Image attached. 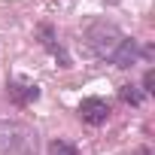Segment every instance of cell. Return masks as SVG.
<instances>
[{
    "label": "cell",
    "mask_w": 155,
    "mask_h": 155,
    "mask_svg": "<svg viewBox=\"0 0 155 155\" xmlns=\"http://www.w3.org/2000/svg\"><path fill=\"white\" fill-rule=\"evenodd\" d=\"M40 134L28 122L3 119L0 122V155H37Z\"/></svg>",
    "instance_id": "obj_1"
},
{
    "label": "cell",
    "mask_w": 155,
    "mask_h": 155,
    "mask_svg": "<svg viewBox=\"0 0 155 155\" xmlns=\"http://www.w3.org/2000/svg\"><path fill=\"white\" fill-rule=\"evenodd\" d=\"M82 37H85L88 49H91L97 58H104V61H113V55H116L119 46L125 43V34H122L113 21H91V25H85Z\"/></svg>",
    "instance_id": "obj_2"
},
{
    "label": "cell",
    "mask_w": 155,
    "mask_h": 155,
    "mask_svg": "<svg viewBox=\"0 0 155 155\" xmlns=\"http://www.w3.org/2000/svg\"><path fill=\"white\" fill-rule=\"evenodd\" d=\"M79 119L88 122V125H104L110 119V104L104 97H85L79 104Z\"/></svg>",
    "instance_id": "obj_3"
},
{
    "label": "cell",
    "mask_w": 155,
    "mask_h": 155,
    "mask_svg": "<svg viewBox=\"0 0 155 155\" xmlns=\"http://www.w3.org/2000/svg\"><path fill=\"white\" fill-rule=\"evenodd\" d=\"M137 58H140V46H137V40H128L125 37V43L119 46V52L113 55V64L116 67H131V64H137Z\"/></svg>",
    "instance_id": "obj_4"
},
{
    "label": "cell",
    "mask_w": 155,
    "mask_h": 155,
    "mask_svg": "<svg viewBox=\"0 0 155 155\" xmlns=\"http://www.w3.org/2000/svg\"><path fill=\"white\" fill-rule=\"evenodd\" d=\"M9 97L18 107H25V104H34L40 97V88L37 85H21V82H9Z\"/></svg>",
    "instance_id": "obj_5"
},
{
    "label": "cell",
    "mask_w": 155,
    "mask_h": 155,
    "mask_svg": "<svg viewBox=\"0 0 155 155\" xmlns=\"http://www.w3.org/2000/svg\"><path fill=\"white\" fill-rule=\"evenodd\" d=\"M46 155H79V152H76V146H73V143H67V140H52Z\"/></svg>",
    "instance_id": "obj_6"
},
{
    "label": "cell",
    "mask_w": 155,
    "mask_h": 155,
    "mask_svg": "<svg viewBox=\"0 0 155 155\" xmlns=\"http://www.w3.org/2000/svg\"><path fill=\"white\" fill-rule=\"evenodd\" d=\"M122 101L125 104H131V107H140L143 104V91H137V85H122Z\"/></svg>",
    "instance_id": "obj_7"
},
{
    "label": "cell",
    "mask_w": 155,
    "mask_h": 155,
    "mask_svg": "<svg viewBox=\"0 0 155 155\" xmlns=\"http://www.w3.org/2000/svg\"><path fill=\"white\" fill-rule=\"evenodd\" d=\"M155 91V70H146L143 73V94H152Z\"/></svg>",
    "instance_id": "obj_8"
},
{
    "label": "cell",
    "mask_w": 155,
    "mask_h": 155,
    "mask_svg": "<svg viewBox=\"0 0 155 155\" xmlns=\"http://www.w3.org/2000/svg\"><path fill=\"white\" fill-rule=\"evenodd\" d=\"M131 155H152V152H149V149H134Z\"/></svg>",
    "instance_id": "obj_9"
}]
</instances>
